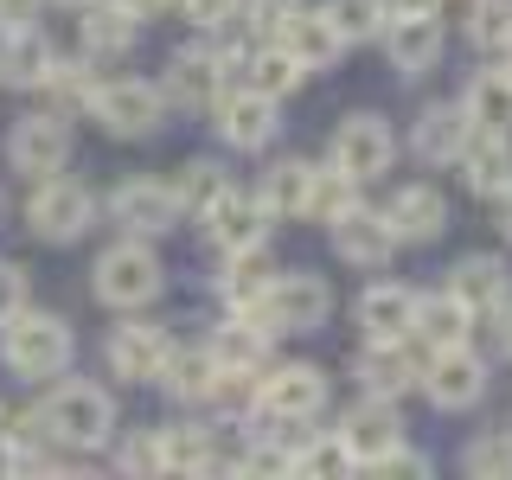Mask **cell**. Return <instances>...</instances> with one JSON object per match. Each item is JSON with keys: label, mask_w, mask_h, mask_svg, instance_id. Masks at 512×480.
Returning a JSON list of instances; mask_svg holds the SVG:
<instances>
[{"label": "cell", "mask_w": 512, "mask_h": 480, "mask_svg": "<svg viewBox=\"0 0 512 480\" xmlns=\"http://www.w3.org/2000/svg\"><path fill=\"white\" fill-rule=\"evenodd\" d=\"M32 429L45 442H64V448H96L116 436V404H109L103 384H58L39 410H32Z\"/></svg>", "instance_id": "cell-1"}, {"label": "cell", "mask_w": 512, "mask_h": 480, "mask_svg": "<svg viewBox=\"0 0 512 480\" xmlns=\"http://www.w3.org/2000/svg\"><path fill=\"white\" fill-rule=\"evenodd\" d=\"M71 327L58 314H39V308H13L0 320V359L13 365L20 378H58L71 365Z\"/></svg>", "instance_id": "cell-2"}, {"label": "cell", "mask_w": 512, "mask_h": 480, "mask_svg": "<svg viewBox=\"0 0 512 480\" xmlns=\"http://www.w3.org/2000/svg\"><path fill=\"white\" fill-rule=\"evenodd\" d=\"M160 256L148 250V237H122V244H109L103 256H96L90 269V288L103 308H148V301L160 295Z\"/></svg>", "instance_id": "cell-3"}, {"label": "cell", "mask_w": 512, "mask_h": 480, "mask_svg": "<svg viewBox=\"0 0 512 480\" xmlns=\"http://www.w3.org/2000/svg\"><path fill=\"white\" fill-rule=\"evenodd\" d=\"M256 320H263L269 333H314V327H327V314H333V288L327 276H308V269H295V276H276L256 295Z\"/></svg>", "instance_id": "cell-4"}, {"label": "cell", "mask_w": 512, "mask_h": 480, "mask_svg": "<svg viewBox=\"0 0 512 480\" xmlns=\"http://www.w3.org/2000/svg\"><path fill=\"white\" fill-rule=\"evenodd\" d=\"M26 224L45 244H77L96 224V192L84 180H52V173H45L39 192H32V205H26Z\"/></svg>", "instance_id": "cell-5"}, {"label": "cell", "mask_w": 512, "mask_h": 480, "mask_svg": "<svg viewBox=\"0 0 512 480\" xmlns=\"http://www.w3.org/2000/svg\"><path fill=\"white\" fill-rule=\"evenodd\" d=\"M160 90L141 84V77H116V84H96L90 90V116L109 128L116 141H148L160 128Z\"/></svg>", "instance_id": "cell-6"}, {"label": "cell", "mask_w": 512, "mask_h": 480, "mask_svg": "<svg viewBox=\"0 0 512 480\" xmlns=\"http://www.w3.org/2000/svg\"><path fill=\"white\" fill-rule=\"evenodd\" d=\"M391 160H397L391 122L372 116V109H359V116H346V122H340L327 167H340L346 180H359V186H365V180H384V173H391Z\"/></svg>", "instance_id": "cell-7"}, {"label": "cell", "mask_w": 512, "mask_h": 480, "mask_svg": "<svg viewBox=\"0 0 512 480\" xmlns=\"http://www.w3.org/2000/svg\"><path fill=\"white\" fill-rule=\"evenodd\" d=\"M218 135L231 141L237 154H256V148H269L276 141V96H263V90H250V84H237V90H218Z\"/></svg>", "instance_id": "cell-8"}, {"label": "cell", "mask_w": 512, "mask_h": 480, "mask_svg": "<svg viewBox=\"0 0 512 480\" xmlns=\"http://www.w3.org/2000/svg\"><path fill=\"white\" fill-rule=\"evenodd\" d=\"M167 352H173V340L154 327V320H122V327H109V340H103V359H109V372L122 384H154Z\"/></svg>", "instance_id": "cell-9"}, {"label": "cell", "mask_w": 512, "mask_h": 480, "mask_svg": "<svg viewBox=\"0 0 512 480\" xmlns=\"http://www.w3.org/2000/svg\"><path fill=\"white\" fill-rule=\"evenodd\" d=\"M7 160H13V173H32V180L58 173L64 160H71V122H64V116H26V122H13Z\"/></svg>", "instance_id": "cell-10"}, {"label": "cell", "mask_w": 512, "mask_h": 480, "mask_svg": "<svg viewBox=\"0 0 512 480\" xmlns=\"http://www.w3.org/2000/svg\"><path fill=\"white\" fill-rule=\"evenodd\" d=\"M199 218H205V231H212V244L224 256H231V250H256L269 237V205L256 199V192H231V186H224Z\"/></svg>", "instance_id": "cell-11"}, {"label": "cell", "mask_w": 512, "mask_h": 480, "mask_svg": "<svg viewBox=\"0 0 512 480\" xmlns=\"http://www.w3.org/2000/svg\"><path fill=\"white\" fill-rule=\"evenodd\" d=\"M224 84H231V77H224V52L186 45V52H173V64H167V84H154V90H160V103L205 109V103H218Z\"/></svg>", "instance_id": "cell-12"}, {"label": "cell", "mask_w": 512, "mask_h": 480, "mask_svg": "<svg viewBox=\"0 0 512 480\" xmlns=\"http://www.w3.org/2000/svg\"><path fill=\"white\" fill-rule=\"evenodd\" d=\"M109 218H116L128 237H160V231H173V218H180V199H173V186H160V180H122L109 192Z\"/></svg>", "instance_id": "cell-13"}, {"label": "cell", "mask_w": 512, "mask_h": 480, "mask_svg": "<svg viewBox=\"0 0 512 480\" xmlns=\"http://www.w3.org/2000/svg\"><path fill=\"white\" fill-rule=\"evenodd\" d=\"M423 384H429V397H436L442 410H468V404L487 397V365L468 352V340H461V346H436V352H429Z\"/></svg>", "instance_id": "cell-14"}, {"label": "cell", "mask_w": 512, "mask_h": 480, "mask_svg": "<svg viewBox=\"0 0 512 480\" xmlns=\"http://www.w3.org/2000/svg\"><path fill=\"white\" fill-rule=\"evenodd\" d=\"M461 180H468L474 199H506L512 192V135H493V128H468L461 141Z\"/></svg>", "instance_id": "cell-15"}, {"label": "cell", "mask_w": 512, "mask_h": 480, "mask_svg": "<svg viewBox=\"0 0 512 480\" xmlns=\"http://www.w3.org/2000/svg\"><path fill=\"white\" fill-rule=\"evenodd\" d=\"M256 384V404L276 410V416H320V404H327V372L320 365H276L269 378H250Z\"/></svg>", "instance_id": "cell-16"}, {"label": "cell", "mask_w": 512, "mask_h": 480, "mask_svg": "<svg viewBox=\"0 0 512 480\" xmlns=\"http://www.w3.org/2000/svg\"><path fill=\"white\" fill-rule=\"evenodd\" d=\"M340 436V448L352 455V468H365L372 455H384L391 442H404V416L391 410V397H365V404L346 410V423L333 429Z\"/></svg>", "instance_id": "cell-17"}, {"label": "cell", "mask_w": 512, "mask_h": 480, "mask_svg": "<svg viewBox=\"0 0 512 480\" xmlns=\"http://www.w3.org/2000/svg\"><path fill=\"white\" fill-rule=\"evenodd\" d=\"M384 224H391L397 244H436V237L448 231V199L436 186H397V199L384 205Z\"/></svg>", "instance_id": "cell-18"}, {"label": "cell", "mask_w": 512, "mask_h": 480, "mask_svg": "<svg viewBox=\"0 0 512 480\" xmlns=\"http://www.w3.org/2000/svg\"><path fill=\"white\" fill-rule=\"evenodd\" d=\"M327 231H333V250H340L346 263H359V269H384V263H391V250H397L384 212H365V205H346Z\"/></svg>", "instance_id": "cell-19"}, {"label": "cell", "mask_w": 512, "mask_h": 480, "mask_svg": "<svg viewBox=\"0 0 512 480\" xmlns=\"http://www.w3.org/2000/svg\"><path fill=\"white\" fill-rule=\"evenodd\" d=\"M352 378L365 384V397H404L410 384H423V372H416V359H410V340H372L352 359Z\"/></svg>", "instance_id": "cell-20"}, {"label": "cell", "mask_w": 512, "mask_h": 480, "mask_svg": "<svg viewBox=\"0 0 512 480\" xmlns=\"http://www.w3.org/2000/svg\"><path fill=\"white\" fill-rule=\"evenodd\" d=\"M384 58H391V71H404V77L436 71V58H442V20H436V13L391 20V26H384Z\"/></svg>", "instance_id": "cell-21"}, {"label": "cell", "mask_w": 512, "mask_h": 480, "mask_svg": "<svg viewBox=\"0 0 512 480\" xmlns=\"http://www.w3.org/2000/svg\"><path fill=\"white\" fill-rule=\"evenodd\" d=\"M269 340H276V333L263 327V320L256 314H231L224 320V327L212 333V359H218V372H237V378H256L269 365Z\"/></svg>", "instance_id": "cell-22"}, {"label": "cell", "mask_w": 512, "mask_h": 480, "mask_svg": "<svg viewBox=\"0 0 512 480\" xmlns=\"http://www.w3.org/2000/svg\"><path fill=\"white\" fill-rule=\"evenodd\" d=\"M276 45H282V52L301 64V71H327V64L346 52V45H340V32L327 26V13H308V7H295V13L282 20Z\"/></svg>", "instance_id": "cell-23"}, {"label": "cell", "mask_w": 512, "mask_h": 480, "mask_svg": "<svg viewBox=\"0 0 512 480\" xmlns=\"http://www.w3.org/2000/svg\"><path fill=\"white\" fill-rule=\"evenodd\" d=\"M448 295H455L468 314H493V308H500V301L512 295L506 263H500V256H461L455 276H448Z\"/></svg>", "instance_id": "cell-24"}, {"label": "cell", "mask_w": 512, "mask_h": 480, "mask_svg": "<svg viewBox=\"0 0 512 480\" xmlns=\"http://www.w3.org/2000/svg\"><path fill=\"white\" fill-rule=\"evenodd\" d=\"M468 128H474V122L461 116V103H429L423 116H416V128H410V148H416V160L442 167V160H455V154H461Z\"/></svg>", "instance_id": "cell-25"}, {"label": "cell", "mask_w": 512, "mask_h": 480, "mask_svg": "<svg viewBox=\"0 0 512 480\" xmlns=\"http://www.w3.org/2000/svg\"><path fill=\"white\" fill-rule=\"evenodd\" d=\"M410 320H416V295L397 282H378L359 295V327L365 340H410Z\"/></svg>", "instance_id": "cell-26"}, {"label": "cell", "mask_w": 512, "mask_h": 480, "mask_svg": "<svg viewBox=\"0 0 512 480\" xmlns=\"http://www.w3.org/2000/svg\"><path fill=\"white\" fill-rule=\"evenodd\" d=\"M160 384H167V397H180V404H205L218 384V359L205 346H173L167 359H160Z\"/></svg>", "instance_id": "cell-27"}, {"label": "cell", "mask_w": 512, "mask_h": 480, "mask_svg": "<svg viewBox=\"0 0 512 480\" xmlns=\"http://www.w3.org/2000/svg\"><path fill=\"white\" fill-rule=\"evenodd\" d=\"M52 39L45 32H32V26H20V32H0V84H20V90H39V77L52 71Z\"/></svg>", "instance_id": "cell-28"}, {"label": "cell", "mask_w": 512, "mask_h": 480, "mask_svg": "<svg viewBox=\"0 0 512 480\" xmlns=\"http://www.w3.org/2000/svg\"><path fill=\"white\" fill-rule=\"evenodd\" d=\"M468 327H474V314L461 308V301L448 295V288H442V295H416L410 340H423L429 352H436V346H461V340H468Z\"/></svg>", "instance_id": "cell-29"}, {"label": "cell", "mask_w": 512, "mask_h": 480, "mask_svg": "<svg viewBox=\"0 0 512 480\" xmlns=\"http://www.w3.org/2000/svg\"><path fill=\"white\" fill-rule=\"evenodd\" d=\"M461 116H468L474 128L512 135V71H474L468 96H461Z\"/></svg>", "instance_id": "cell-30"}, {"label": "cell", "mask_w": 512, "mask_h": 480, "mask_svg": "<svg viewBox=\"0 0 512 480\" xmlns=\"http://www.w3.org/2000/svg\"><path fill=\"white\" fill-rule=\"evenodd\" d=\"M141 39V20L122 7V0H84V45L96 58H116Z\"/></svg>", "instance_id": "cell-31"}, {"label": "cell", "mask_w": 512, "mask_h": 480, "mask_svg": "<svg viewBox=\"0 0 512 480\" xmlns=\"http://www.w3.org/2000/svg\"><path fill=\"white\" fill-rule=\"evenodd\" d=\"M160 468H173V474H212V468H224L218 448H212V429H199V423L160 429Z\"/></svg>", "instance_id": "cell-32"}, {"label": "cell", "mask_w": 512, "mask_h": 480, "mask_svg": "<svg viewBox=\"0 0 512 480\" xmlns=\"http://www.w3.org/2000/svg\"><path fill=\"white\" fill-rule=\"evenodd\" d=\"M237 77H244L250 90H263V96H276V103H282V96L295 90L308 71H301V64L288 58L276 39H269V45H256V52H244V71H237Z\"/></svg>", "instance_id": "cell-33"}, {"label": "cell", "mask_w": 512, "mask_h": 480, "mask_svg": "<svg viewBox=\"0 0 512 480\" xmlns=\"http://www.w3.org/2000/svg\"><path fill=\"white\" fill-rule=\"evenodd\" d=\"M308 180H314L308 160H276V167L263 173V192H256V199L269 205V218H301V205H308Z\"/></svg>", "instance_id": "cell-34"}, {"label": "cell", "mask_w": 512, "mask_h": 480, "mask_svg": "<svg viewBox=\"0 0 512 480\" xmlns=\"http://www.w3.org/2000/svg\"><path fill=\"white\" fill-rule=\"evenodd\" d=\"M346 205H359V180H346L340 167H314V180H308V205H301V218H320V224H333L346 212Z\"/></svg>", "instance_id": "cell-35"}, {"label": "cell", "mask_w": 512, "mask_h": 480, "mask_svg": "<svg viewBox=\"0 0 512 480\" xmlns=\"http://www.w3.org/2000/svg\"><path fill=\"white\" fill-rule=\"evenodd\" d=\"M263 288H269L263 244H256V250H231V269H224V301H231V314H250Z\"/></svg>", "instance_id": "cell-36"}, {"label": "cell", "mask_w": 512, "mask_h": 480, "mask_svg": "<svg viewBox=\"0 0 512 480\" xmlns=\"http://www.w3.org/2000/svg\"><path fill=\"white\" fill-rule=\"evenodd\" d=\"M39 90H52V103L71 116V109H90V90H96V77H90V64L84 58H52V71L39 77Z\"/></svg>", "instance_id": "cell-37"}, {"label": "cell", "mask_w": 512, "mask_h": 480, "mask_svg": "<svg viewBox=\"0 0 512 480\" xmlns=\"http://www.w3.org/2000/svg\"><path fill=\"white\" fill-rule=\"evenodd\" d=\"M327 26L340 32V45H359V39H372V32L384 26V0H327Z\"/></svg>", "instance_id": "cell-38"}, {"label": "cell", "mask_w": 512, "mask_h": 480, "mask_svg": "<svg viewBox=\"0 0 512 480\" xmlns=\"http://www.w3.org/2000/svg\"><path fill=\"white\" fill-rule=\"evenodd\" d=\"M468 39L480 52H506L512 45V0H468Z\"/></svg>", "instance_id": "cell-39"}, {"label": "cell", "mask_w": 512, "mask_h": 480, "mask_svg": "<svg viewBox=\"0 0 512 480\" xmlns=\"http://www.w3.org/2000/svg\"><path fill=\"white\" fill-rule=\"evenodd\" d=\"M218 192H224V167H218V160H186L173 199H180V212H205Z\"/></svg>", "instance_id": "cell-40"}, {"label": "cell", "mask_w": 512, "mask_h": 480, "mask_svg": "<svg viewBox=\"0 0 512 480\" xmlns=\"http://www.w3.org/2000/svg\"><path fill=\"white\" fill-rule=\"evenodd\" d=\"M461 468H468L474 480H512V436H506V429H493V436L468 442Z\"/></svg>", "instance_id": "cell-41"}, {"label": "cell", "mask_w": 512, "mask_h": 480, "mask_svg": "<svg viewBox=\"0 0 512 480\" xmlns=\"http://www.w3.org/2000/svg\"><path fill=\"white\" fill-rule=\"evenodd\" d=\"M346 468H352V455L340 448V436H327V442L301 436L295 442V461H288V474H346Z\"/></svg>", "instance_id": "cell-42"}, {"label": "cell", "mask_w": 512, "mask_h": 480, "mask_svg": "<svg viewBox=\"0 0 512 480\" xmlns=\"http://www.w3.org/2000/svg\"><path fill=\"white\" fill-rule=\"evenodd\" d=\"M116 468H128V474H160V429H128V442L116 448Z\"/></svg>", "instance_id": "cell-43"}, {"label": "cell", "mask_w": 512, "mask_h": 480, "mask_svg": "<svg viewBox=\"0 0 512 480\" xmlns=\"http://www.w3.org/2000/svg\"><path fill=\"white\" fill-rule=\"evenodd\" d=\"M372 474H410V480H429V455H416V448H404V442H391L384 455H372L365 461Z\"/></svg>", "instance_id": "cell-44"}, {"label": "cell", "mask_w": 512, "mask_h": 480, "mask_svg": "<svg viewBox=\"0 0 512 480\" xmlns=\"http://www.w3.org/2000/svg\"><path fill=\"white\" fill-rule=\"evenodd\" d=\"M295 7H301V0H244V13H237V20H250L256 32H269V39H276L282 20H288Z\"/></svg>", "instance_id": "cell-45"}, {"label": "cell", "mask_w": 512, "mask_h": 480, "mask_svg": "<svg viewBox=\"0 0 512 480\" xmlns=\"http://www.w3.org/2000/svg\"><path fill=\"white\" fill-rule=\"evenodd\" d=\"M180 7H186V20H192V26H205V32L237 20V0H180Z\"/></svg>", "instance_id": "cell-46"}, {"label": "cell", "mask_w": 512, "mask_h": 480, "mask_svg": "<svg viewBox=\"0 0 512 480\" xmlns=\"http://www.w3.org/2000/svg\"><path fill=\"white\" fill-rule=\"evenodd\" d=\"M26 288H32V282H26L20 263H0V320H7L13 308H26Z\"/></svg>", "instance_id": "cell-47"}, {"label": "cell", "mask_w": 512, "mask_h": 480, "mask_svg": "<svg viewBox=\"0 0 512 480\" xmlns=\"http://www.w3.org/2000/svg\"><path fill=\"white\" fill-rule=\"evenodd\" d=\"M39 20V0H0V32H20Z\"/></svg>", "instance_id": "cell-48"}, {"label": "cell", "mask_w": 512, "mask_h": 480, "mask_svg": "<svg viewBox=\"0 0 512 480\" xmlns=\"http://www.w3.org/2000/svg\"><path fill=\"white\" fill-rule=\"evenodd\" d=\"M20 436H39L32 416H13V404H0V442H20Z\"/></svg>", "instance_id": "cell-49"}, {"label": "cell", "mask_w": 512, "mask_h": 480, "mask_svg": "<svg viewBox=\"0 0 512 480\" xmlns=\"http://www.w3.org/2000/svg\"><path fill=\"white\" fill-rule=\"evenodd\" d=\"M442 0H384V20H410V13H436Z\"/></svg>", "instance_id": "cell-50"}, {"label": "cell", "mask_w": 512, "mask_h": 480, "mask_svg": "<svg viewBox=\"0 0 512 480\" xmlns=\"http://www.w3.org/2000/svg\"><path fill=\"white\" fill-rule=\"evenodd\" d=\"M493 340H500V352H512V301L493 308Z\"/></svg>", "instance_id": "cell-51"}, {"label": "cell", "mask_w": 512, "mask_h": 480, "mask_svg": "<svg viewBox=\"0 0 512 480\" xmlns=\"http://www.w3.org/2000/svg\"><path fill=\"white\" fill-rule=\"evenodd\" d=\"M128 13H135V20H154V13H167V0H122Z\"/></svg>", "instance_id": "cell-52"}, {"label": "cell", "mask_w": 512, "mask_h": 480, "mask_svg": "<svg viewBox=\"0 0 512 480\" xmlns=\"http://www.w3.org/2000/svg\"><path fill=\"white\" fill-rule=\"evenodd\" d=\"M500 231L512 237V192H506V212H500Z\"/></svg>", "instance_id": "cell-53"}, {"label": "cell", "mask_w": 512, "mask_h": 480, "mask_svg": "<svg viewBox=\"0 0 512 480\" xmlns=\"http://www.w3.org/2000/svg\"><path fill=\"white\" fill-rule=\"evenodd\" d=\"M58 7H84V0H58Z\"/></svg>", "instance_id": "cell-54"}, {"label": "cell", "mask_w": 512, "mask_h": 480, "mask_svg": "<svg viewBox=\"0 0 512 480\" xmlns=\"http://www.w3.org/2000/svg\"><path fill=\"white\" fill-rule=\"evenodd\" d=\"M506 58H512V45H506ZM506 71H512V64H506Z\"/></svg>", "instance_id": "cell-55"}]
</instances>
